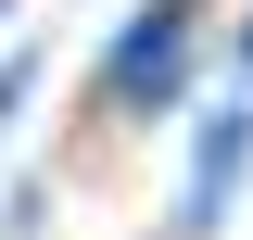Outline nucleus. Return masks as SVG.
<instances>
[{
	"label": "nucleus",
	"instance_id": "obj_1",
	"mask_svg": "<svg viewBox=\"0 0 253 240\" xmlns=\"http://www.w3.org/2000/svg\"><path fill=\"white\" fill-rule=\"evenodd\" d=\"M190 89V0H139L126 38L101 51V114H177Z\"/></svg>",
	"mask_w": 253,
	"mask_h": 240
},
{
	"label": "nucleus",
	"instance_id": "obj_2",
	"mask_svg": "<svg viewBox=\"0 0 253 240\" xmlns=\"http://www.w3.org/2000/svg\"><path fill=\"white\" fill-rule=\"evenodd\" d=\"M241 164H253V89H228L215 114H203V139H190V177H177V240H203V228L228 215Z\"/></svg>",
	"mask_w": 253,
	"mask_h": 240
},
{
	"label": "nucleus",
	"instance_id": "obj_3",
	"mask_svg": "<svg viewBox=\"0 0 253 240\" xmlns=\"http://www.w3.org/2000/svg\"><path fill=\"white\" fill-rule=\"evenodd\" d=\"M26 76H38V63H26V51H13V63H0V126H13V114H26Z\"/></svg>",
	"mask_w": 253,
	"mask_h": 240
},
{
	"label": "nucleus",
	"instance_id": "obj_4",
	"mask_svg": "<svg viewBox=\"0 0 253 240\" xmlns=\"http://www.w3.org/2000/svg\"><path fill=\"white\" fill-rule=\"evenodd\" d=\"M241 89H253V26H241Z\"/></svg>",
	"mask_w": 253,
	"mask_h": 240
}]
</instances>
